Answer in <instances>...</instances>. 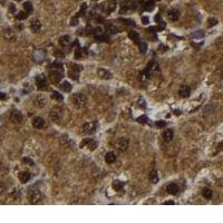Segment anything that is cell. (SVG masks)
Segmentation results:
<instances>
[{
    "label": "cell",
    "instance_id": "1",
    "mask_svg": "<svg viewBox=\"0 0 223 223\" xmlns=\"http://www.w3.org/2000/svg\"><path fill=\"white\" fill-rule=\"evenodd\" d=\"M65 115V109L61 107V106H55L50 109V116L51 121L55 123H60L63 121V117Z\"/></svg>",
    "mask_w": 223,
    "mask_h": 223
},
{
    "label": "cell",
    "instance_id": "2",
    "mask_svg": "<svg viewBox=\"0 0 223 223\" xmlns=\"http://www.w3.org/2000/svg\"><path fill=\"white\" fill-rule=\"evenodd\" d=\"M72 103L74 106H76L77 108H83L85 107L88 103L87 97L81 93H76L72 96Z\"/></svg>",
    "mask_w": 223,
    "mask_h": 223
},
{
    "label": "cell",
    "instance_id": "3",
    "mask_svg": "<svg viewBox=\"0 0 223 223\" xmlns=\"http://www.w3.org/2000/svg\"><path fill=\"white\" fill-rule=\"evenodd\" d=\"M29 203L31 204H37L43 201V194L39 190H29L28 194H27Z\"/></svg>",
    "mask_w": 223,
    "mask_h": 223
},
{
    "label": "cell",
    "instance_id": "4",
    "mask_svg": "<svg viewBox=\"0 0 223 223\" xmlns=\"http://www.w3.org/2000/svg\"><path fill=\"white\" fill-rule=\"evenodd\" d=\"M97 145L98 144H97L96 141H94V139H92V138H85V139H83V141L80 142L79 147H80V148H83V147H88V150L94 151V150H96Z\"/></svg>",
    "mask_w": 223,
    "mask_h": 223
},
{
    "label": "cell",
    "instance_id": "5",
    "mask_svg": "<svg viewBox=\"0 0 223 223\" xmlns=\"http://www.w3.org/2000/svg\"><path fill=\"white\" fill-rule=\"evenodd\" d=\"M128 146H130V141H128V138H126V137L119 138L115 143V147L121 152H125L128 148Z\"/></svg>",
    "mask_w": 223,
    "mask_h": 223
},
{
    "label": "cell",
    "instance_id": "6",
    "mask_svg": "<svg viewBox=\"0 0 223 223\" xmlns=\"http://www.w3.org/2000/svg\"><path fill=\"white\" fill-rule=\"evenodd\" d=\"M10 121L14 124H20L23 121V116H22L21 112L17 110V109H14L11 113H10Z\"/></svg>",
    "mask_w": 223,
    "mask_h": 223
},
{
    "label": "cell",
    "instance_id": "7",
    "mask_svg": "<svg viewBox=\"0 0 223 223\" xmlns=\"http://www.w3.org/2000/svg\"><path fill=\"white\" fill-rule=\"evenodd\" d=\"M96 130V123L90 122V123H85L81 127V132L84 134H93Z\"/></svg>",
    "mask_w": 223,
    "mask_h": 223
},
{
    "label": "cell",
    "instance_id": "8",
    "mask_svg": "<svg viewBox=\"0 0 223 223\" xmlns=\"http://www.w3.org/2000/svg\"><path fill=\"white\" fill-rule=\"evenodd\" d=\"M64 77V74L58 70H51L49 72V79L51 80L52 84H58L60 81V79Z\"/></svg>",
    "mask_w": 223,
    "mask_h": 223
},
{
    "label": "cell",
    "instance_id": "9",
    "mask_svg": "<svg viewBox=\"0 0 223 223\" xmlns=\"http://www.w3.org/2000/svg\"><path fill=\"white\" fill-rule=\"evenodd\" d=\"M47 104V99L43 95H37L36 97L34 98V105L37 108H43Z\"/></svg>",
    "mask_w": 223,
    "mask_h": 223
},
{
    "label": "cell",
    "instance_id": "10",
    "mask_svg": "<svg viewBox=\"0 0 223 223\" xmlns=\"http://www.w3.org/2000/svg\"><path fill=\"white\" fill-rule=\"evenodd\" d=\"M36 84L38 89L40 90H45L47 89V83H46V78L43 75H38L36 77Z\"/></svg>",
    "mask_w": 223,
    "mask_h": 223
},
{
    "label": "cell",
    "instance_id": "11",
    "mask_svg": "<svg viewBox=\"0 0 223 223\" xmlns=\"http://www.w3.org/2000/svg\"><path fill=\"white\" fill-rule=\"evenodd\" d=\"M45 125H46V122H45V119H43V117H35L34 119H32V126L35 127V128H38V130H40V128H43L45 127Z\"/></svg>",
    "mask_w": 223,
    "mask_h": 223
},
{
    "label": "cell",
    "instance_id": "12",
    "mask_svg": "<svg viewBox=\"0 0 223 223\" xmlns=\"http://www.w3.org/2000/svg\"><path fill=\"white\" fill-rule=\"evenodd\" d=\"M162 137H163L164 142L170 143V142H172L173 137H174V132L172 130H165L162 134Z\"/></svg>",
    "mask_w": 223,
    "mask_h": 223
},
{
    "label": "cell",
    "instance_id": "13",
    "mask_svg": "<svg viewBox=\"0 0 223 223\" xmlns=\"http://www.w3.org/2000/svg\"><path fill=\"white\" fill-rule=\"evenodd\" d=\"M167 17H168L170 20L176 21V20L180 18V11H179L177 9H171V10H168V12H167Z\"/></svg>",
    "mask_w": 223,
    "mask_h": 223
},
{
    "label": "cell",
    "instance_id": "14",
    "mask_svg": "<svg viewBox=\"0 0 223 223\" xmlns=\"http://www.w3.org/2000/svg\"><path fill=\"white\" fill-rule=\"evenodd\" d=\"M190 94H191V88L186 85H182L180 87V89H179V95H180L181 97H184V98H186L190 96Z\"/></svg>",
    "mask_w": 223,
    "mask_h": 223
},
{
    "label": "cell",
    "instance_id": "15",
    "mask_svg": "<svg viewBox=\"0 0 223 223\" xmlns=\"http://www.w3.org/2000/svg\"><path fill=\"white\" fill-rule=\"evenodd\" d=\"M166 192L168 193V194H177V192H179V186L175 184V183H170L167 186H166Z\"/></svg>",
    "mask_w": 223,
    "mask_h": 223
},
{
    "label": "cell",
    "instance_id": "16",
    "mask_svg": "<svg viewBox=\"0 0 223 223\" xmlns=\"http://www.w3.org/2000/svg\"><path fill=\"white\" fill-rule=\"evenodd\" d=\"M97 72H98V75H99V77H101V78L110 79L112 77H113L112 72H109L108 70H106V69H103V68H99V69H97Z\"/></svg>",
    "mask_w": 223,
    "mask_h": 223
},
{
    "label": "cell",
    "instance_id": "17",
    "mask_svg": "<svg viewBox=\"0 0 223 223\" xmlns=\"http://www.w3.org/2000/svg\"><path fill=\"white\" fill-rule=\"evenodd\" d=\"M116 154L114 152H108L107 154L105 155V162L107 163V164H113L114 162L116 161Z\"/></svg>",
    "mask_w": 223,
    "mask_h": 223
},
{
    "label": "cell",
    "instance_id": "18",
    "mask_svg": "<svg viewBox=\"0 0 223 223\" xmlns=\"http://www.w3.org/2000/svg\"><path fill=\"white\" fill-rule=\"evenodd\" d=\"M77 66L76 65H74V68H70L69 70H68V76L70 77L72 79H74V80H77L78 79V76H79V74H78V72L77 70H80V69H77L76 68Z\"/></svg>",
    "mask_w": 223,
    "mask_h": 223
},
{
    "label": "cell",
    "instance_id": "19",
    "mask_svg": "<svg viewBox=\"0 0 223 223\" xmlns=\"http://www.w3.org/2000/svg\"><path fill=\"white\" fill-rule=\"evenodd\" d=\"M30 177H31V175L29 172H20L18 175V179L21 183H27L30 180Z\"/></svg>",
    "mask_w": 223,
    "mask_h": 223
},
{
    "label": "cell",
    "instance_id": "20",
    "mask_svg": "<svg viewBox=\"0 0 223 223\" xmlns=\"http://www.w3.org/2000/svg\"><path fill=\"white\" fill-rule=\"evenodd\" d=\"M30 28L32 29V31L37 32V31H39L40 28H41V23H40V21H39L38 19H34V20L31 21V23H30Z\"/></svg>",
    "mask_w": 223,
    "mask_h": 223
},
{
    "label": "cell",
    "instance_id": "21",
    "mask_svg": "<svg viewBox=\"0 0 223 223\" xmlns=\"http://www.w3.org/2000/svg\"><path fill=\"white\" fill-rule=\"evenodd\" d=\"M202 195H203V197H205L206 200H210V199H212V196H213V192H212V190H211L210 187H204V188L202 190Z\"/></svg>",
    "mask_w": 223,
    "mask_h": 223
},
{
    "label": "cell",
    "instance_id": "22",
    "mask_svg": "<svg viewBox=\"0 0 223 223\" xmlns=\"http://www.w3.org/2000/svg\"><path fill=\"white\" fill-rule=\"evenodd\" d=\"M59 88H60L63 92H65V93H69V92L72 90V85H70V83H68V81H63V83L59 85Z\"/></svg>",
    "mask_w": 223,
    "mask_h": 223
},
{
    "label": "cell",
    "instance_id": "23",
    "mask_svg": "<svg viewBox=\"0 0 223 223\" xmlns=\"http://www.w3.org/2000/svg\"><path fill=\"white\" fill-rule=\"evenodd\" d=\"M69 43H70V38H69V36H67V35H66V36H61L59 38V45H60L61 47L68 46Z\"/></svg>",
    "mask_w": 223,
    "mask_h": 223
},
{
    "label": "cell",
    "instance_id": "24",
    "mask_svg": "<svg viewBox=\"0 0 223 223\" xmlns=\"http://www.w3.org/2000/svg\"><path fill=\"white\" fill-rule=\"evenodd\" d=\"M128 37H130V40H133L134 43H139V35L137 31H134V30H130L128 32Z\"/></svg>",
    "mask_w": 223,
    "mask_h": 223
},
{
    "label": "cell",
    "instance_id": "25",
    "mask_svg": "<svg viewBox=\"0 0 223 223\" xmlns=\"http://www.w3.org/2000/svg\"><path fill=\"white\" fill-rule=\"evenodd\" d=\"M154 8H155V2H154V0H148L144 6V9L145 10H147V11H152Z\"/></svg>",
    "mask_w": 223,
    "mask_h": 223
},
{
    "label": "cell",
    "instance_id": "26",
    "mask_svg": "<svg viewBox=\"0 0 223 223\" xmlns=\"http://www.w3.org/2000/svg\"><path fill=\"white\" fill-rule=\"evenodd\" d=\"M51 98H52L54 101H64L63 95H61V94H59L58 92H52V94H51Z\"/></svg>",
    "mask_w": 223,
    "mask_h": 223
},
{
    "label": "cell",
    "instance_id": "27",
    "mask_svg": "<svg viewBox=\"0 0 223 223\" xmlns=\"http://www.w3.org/2000/svg\"><path fill=\"white\" fill-rule=\"evenodd\" d=\"M150 76H151V69L146 67L144 70L141 72V79H148Z\"/></svg>",
    "mask_w": 223,
    "mask_h": 223
},
{
    "label": "cell",
    "instance_id": "28",
    "mask_svg": "<svg viewBox=\"0 0 223 223\" xmlns=\"http://www.w3.org/2000/svg\"><path fill=\"white\" fill-rule=\"evenodd\" d=\"M34 57H35V60L36 61H43V57H45V55H43V52L41 50H38L35 52V55H34Z\"/></svg>",
    "mask_w": 223,
    "mask_h": 223
},
{
    "label": "cell",
    "instance_id": "29",
    "mask_svg": "<svg viewBox=\"0 0 223 223\" xmlns=\"http://www.w3.org/2000/svg\"><path fill=\"white\" fill-rule=\"evenodd\" d=\"M60 142H61V144L65 145V146H69V145L72 144V141H70V138L67 136V135H63L61 138H60Z\"/></svg>",
    "mask_w": 223,
    "mask_h": 223
},
{
    "label": "cell",
    "instance_id": "30",
    "mask_svg": "<svg viewBox=\"0 0 223 223\" xmlns=\"http://www.w3.org/2000/svg\"><path fill=\"white\" fill-rule=\"evenodd\" d=\"M23 8H25V10H26L27 14H31V12L34 11L32 5H31V2H29V1H27V2L23 3Z\"/></svg>",
    "mask_w": 223,
    "mask_h": 223
},
{
    "label": "cell",
    "instance_id": "31",
    "mask_svg": "<svg viewBox=\"0 0 223 223\" xmlns=\"http://www.w3.org/2000/svg\"><path fill=\"white\" fill-rule=\"evenodd\" d=\"M138 48H139V51H141L142 54H145V52L147 51V43H145V41L138 43Z\"/></svg>",
    "mask_w": 223,
    "mask_h": 223
},
{
    "label": "cell",
    "instance_id": "32",
    "mask_svg": "<svg viewBox=\"0 0 223 223\" xmlns=\"http://www.w3.org/2000/svg\"><path fill=\"white\" fill-rule=\"evenodd\" d=\"M150 181H151L152 183H156L158 181V176L156 171H152V172L150 173Z\"/></svg>",
    "mask_w": 223,
    "mask_h": 223
},
{
    "label": "cell",
    "instance_id": "33",
    "mask_svg": "<svg viewBox=\"0 0 223 223\" xmlns=\"http://www.w3.org/2000/svg\"><path fill=\"white\" fill-rule=\"evenodd\" d=\"M5 37L7 38L8 40H14V38H16L14 35V32H12V30H10V29H9V30L7 29V30L5 31Z\"/></svg>",
    "mask_w": 223,
    "mask_h": 223
},
{
    "label": "cell",
    "instance_id": "34",
    "mask_svg": "<svg viewBox=\"0 0 223 223\" xmlns=\"http://www.w3.org/2000/svg\"><path fill=\"white\" fill-rule=\"evenodd\" d=\"M123 186H124V183L121 182V181H115V182L113 183V187H114V190H116V191L122 190Z\"/></svg>",
    "mask_w": 223,
    "mask_h": 223
},
{
    "label": "cell",
    "instance_id": "35",
    "mask_svg": "<svg viewBox=\"0 0 223 223\" xmlns=\"http://www.w3.org/2000/svg\"><path fill=\"white\" fill-rule=\"evenodd\" d=\"M16 18L18 20H25L27 18V14L25 11H20V12H18V14H16Z\"/></svg>",
    "mask_w": 223,
    "mask_h": 223
},
{
    "label": "cell",
    "instance_id": "36",
    "mask_svg": "<svg viewBox=\"0 0 223 223\" xmlns=\"http://www.w3.org/2000/svg\"><path fill=\"white\" fill-rule=\"evenodd\" d=\"M106 28H107V30H109L112 34H116V32L119 31V29L117 28V27H115V26H113V25H107Z\"/></svg>",
    "mask_w": 223,
    "mask_h": 223
},
{
    "label": "cell",
    "instance_id": "37",
    "mask_svg": "<svg viewBox=\"0 0 223 223\" xmlns=\"http://www.w3.org/2000/svg\"><path fill=\"white\" fill-rule=\"evenodd\" d=\"M208 21H209V27H213L217 23V19L216 18H210Z\"/></svg>",
    "mask_w": 223,
    "mask_h": 223
},
{
    "label": "cell",
    "instance_id": "38",
    "mask_svg": "<svg viewBox=\"0 0 223 223\" xmlns=\"http://www.w3.org/2000/svg\"><path fill=\"white\" fill-rule=\"evenodd\" d=\"M192 36L196 37V38H202V37H204V32H203L202 30H197V31H196V32H194Z\"/></svg>",
    "mask_w": 223,
    "mask_h": 223
},
{
    "label": "cell",
    "instance_id": "39",
    "mask_svg": "<svg viewBox=\"0 0 223 223\" xmlns=\"http://www.w3.org/2000/svg\"><path fill=\"white\" fill-rule=\"evenodd\" d=\"M137 121L139 123H142V124H146V123L148 122V118H147L146 116H141V117L137 118Z\"/></svg>",
    "mask_w": 223,
    "mask_h": 223
},
{
    "label": "cell",
    "instance_id": "40",
    "mask_svg": "<svg viewBox=\"0 0 223 223\" xmlns=\"http://www.w3.org/2000/svg\"><path fill=\"white\" fill-rule=\"evenodd\" d=\"M155 125L157 126L158 128H163L164 126H166V122H164V121H157V122L155 123Z\"/></svg>",
    "mask_w": 223,
    "mask_h": 223
},
{
    "label": "cell",
    "instance_id": "41",
    "mask_svg": "<svg viewBox=\"0 0 223 223\" xmlns=\"http://www.w3.org/2000/svg\"><path fill=\"white\" fill-rule=\"evenodd\" d=\"M6 190H7V188H6V185H5L3 183H1V182H0V195L3 194V193L6 192Z\"/></svg>",
    "mask_w": 223,
    "mask_h": 223
},
{
    "label": "cell",
    "instance_id": "42",
    "mask_svg": "<svg viewBox=\"0 0 223 223\" xmlns=\"http://www.w3.org/2000/svg\"><path fill=\"white\" fill-rule=\"evenodd\" d=\"M96 39H97V40H99V41H105V40H108V37L104 36V35H101V36L96 37Z\"/></svg>",
    "mask_w": 223,
    "mask_h": 223
},
{
    "label": "cell",
    "instance_id": "43",
    "mask_svg": "<svg viewBox=\"0 0 223 223\" xmlns=\"http://www.w3.org/2000/svg\"><path fill=\"white\" fill-rule=\"evenodd\" d=\"M114 8H115V6L113 5L110 9H109V8H107V11H113V10H114ZM99 9H101V10H105V3H101V6L99 7Z\"/></svg>",
    "mask_w": 223,
    "mask_h": 223
},
{
    "label": "cell",
    "instance_id": "44",
    "mask_svg": "<svg viewBox=\"0 0 223 223\" xmlns=\"http://www.w3.org/2000/svg\"><path fill=\"white\" fill-rule=\"evenodd\" d=\"M78 23V18H77V16L75 17V18H72V22H70V26H76Z\"/></svg>",
    "mask_w": 223,
    "mask_h": 223
},
{
    "label": "cell",
    "instance_id": "45",
    "mask_svg": "<svg viewBox=\"0 0 223 223\" xmlns=\"http://www.w3.org/2000/svg\"><path fill=\"white\" fill-rule=\"evenodd\" d=\"M51 67H54V68H61L63 64L61 63H54V64H51Z\"/></svg>",
    "mask_w": 223,
    "mask_h": 223
},
{
    "label": "cell",
    "instance_id": "46",
    "mask_svg": "<svg viewBox=\"0 0 223 223\" xmlns=\"http://www.w3.org/2000/svg\"><path fill=\"white\" fill-rule=\"evenodd\" d=\"M165 22L164 21H159V25H158V27H157V29L158 30H162V29H164L165 28Z\"/></svg>",
    "mask_w": 223,
    "mask_h": 223
},
{
    "label": "cell",
    "instance_id": "47",
    "mask_svg": "<svg viewBox=\"0 0 223 223\" xmlns=\"http://www.w3.org/2000/svg\"><path fill=\"white\" fill-rule=\"evenodd\" d=\"M148 21H150V19H148V17H142V22L144 23V25H147L148 23Z\"/></svg>",
    "mask_w": 223,
    "mask_h": 223
},
{
    "label": "cell",
    "instance_id": "48",
    "mask_svg": "<svg viewBox=\"0 0 223 223\" xmlns=\"http://www.w3.org/2000/svg\"><path fill=\"white\" fill-rule=\"evenodd\" d=\"M121 20H122V21H125L126 25H132V26H134V25H135V23L132 21V20H127V19H121Z\"/></svg>",
    "mask_w": 223,
    "mask_h": 223
},
{
    "label": "cell",
    "instance_id": "49",
    "mask_svg": "<svg viewBox=\"0 0 223 223\" xmlns=\"http://www.w3.org/2000/svg\"><path fill=\"white\" fill-rule=\"evenodd\" d=\"M23 162H26V163H29L30 165H34V162L30 159V158H28V157H25L23 158Z\"/></svg>",
    "mask_w": 223,
    "mask_h": 223
},
{
    "label": "cell",
    "instance_id": "50",
    "mask_svg": "<svg viewBox=\"0 0 223 223\" xmlns=\"http://www.w3.org/2000/svg\"><path fill=\"white\" fill-rule=\"evenodd\" d=\"M6 98V95L3 93H0V99H5Z\"/></svg>",
    "mask_w": 223,
    "mask_h": 223
},
{
    "label": "cell",
    "instance_id": "51",
    "mask_svg": "<svg viewBox=\"0 0 223 223\" xmlns=\"http://www.w3.org/2000/svg\"><path fill=\"white\" fill-rule=\"evenodd\" d=\"M10 10H11V11H14V10H16V9H14V5H11V6H10Z\"/></svg>",
    "mask_w": 223,
    "mask_h": 223
},
{
    "label": "cell",
    "instance_id": "52",
    "mask_svg": "<svg viewBox=\"0 0 223 223\" xmlns=\"http://www.w3.org/2000/svg\"><path fill=\"white\" fill-rule=\"evenodd\" d=\"M164 204H174V202H173V201H168V202H165Z\"/></svg>",
    "mask_w": 223,
    "mask_h": 223
},
{
    "label": "cell",
    "instance_id": "53",
    "mask_svg": "<svg viewBox=\"0 0 223 223\" xmlns=\"http://www.w3.org/2000/svg\"><path fill=\"white\" fill-rule=\"evenodd\" d=\"M17 1H21V0H17Z\"/></svg>",
    "mask_w": 223,
    "mask_h": 223
},
{
    "label": "cell",
    "instance_id": "54",
    "mask_svg": "<svg viewBox=\"0 0 223 223\" xmlns=\"http://www.w3.org/2000/svg\"><path fill=\"white\" fill-rule=\"evenodd\" d=\"M95 1H96V0H95Z\"/></svg>",
    "mask_w": 223,
    "mask_h": 223
}]
</instances>
